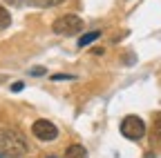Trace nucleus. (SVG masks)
I'll return each mask as SVG.
<instances>
[{"label": "nucleus", "mask_w": 161, "mask_h": 158, "mask_svg": "<svg viewBox=\"0 0 161 158\" xmlns=\"http://www.w3.org/2000/svg\"><path fill=\"white\" fill-rule=\"evenodd\" d=\"M0 149L11 158H18V156H25L29 151V145H27V138L20 129L5 127V129H0Z\"/></svg>", "instance_id": "1"}, {"label": "nucleus", "mask_w": 161, "mask_h": 158, "mask_svg": "<svg viewBox=\"0 0 161 158\" xmlns=\"http://www.w3.org/2000/svg\"><path fill=\"white\" fill-rule=\"evenodd\" d=\"M80 29H83V20H80L78 16H74V13H65V16L56 18L52 23V31L56 36H74Z\"/></svg>", "instance_id": "2"}, {"label": "nucleus", "mask_w": 161, "mask_h": 158, "mask_svg": "<svg viewBox=\"0 0 161 158\" xmlns=\"http://www.w3.org/2000/svg\"><path fill=\"white\" fill-rule=\"evenodd\" d=\"M121 134H123L128 140H141L146 136V123L141 120L139 116H125L121 120Z\"/></svg>", "instance_id": "3"}, {"label": "nucleus", "mask_w": 161, "mask_h": 158, "mask_svg": "<svg viewBox=\"0 0 161 158\" xmlns=\"http://www.w3.org/2000/svg\"><path fill=\"white\" fill-rule=\"evenodd\" d=\"M31 134L38 138V140H43V143H52V140H56L58 138V127L54 125V123H49V120H36L34 125H31Z\"/></svg>", "instance_id": "4"}, {"label": "nucleus", "mask_w": 161, "mask_h": 158, "mask_svg": "<svg viewBox=\"0 0 161 158\" xmlns=\"http://www.w3.org/2000/svg\"><path fill=\"white\" fill-rule=\"evenodd\" d=\"M150 147L161 149V111L152 118V129H150Z\"/></svg>", "instance_id": "5"}, {"label": "nucleus", "mask_w": 161, "mask_h": 158, "mask_svg": "<svg viewBox=\"0 0 161 158\" xmlns=\"http://www.w3.org/2000/svg\"><path fill=\"white\" fill-rule=\"evenodd\" d=\"M65 158H87V151L83 145H69L65 151Z\"/></svg>", "instance_id": "6"}, {"label": "nucleus", "mask_w": 161, "mask_h": 158, "mask_svg": "<svg viewBox=\"0 0 161 158\" xmlns=\"http://www.w3.org/2000/svg\"><path fill=\"white\" fill-rule=\"evenodd\" d=\"M9 25H11V13H9V9L0 5V29H7Z\"/></svg>", "instance_id": "7"}, {"label": "nucleus", "mask_w": 161, "mask_h": 158, "mask_svg": "<svg viewBox=\"0 0 161 158\" xmlns=\"http://www.w3.org/2000/svg\"><path fill=\"white\" fill-rule=\"evenodd\" d=\"M98 36H101V31H90V33H85V36H80V38H78V47H85V45L94 43Z\"/></svg>", "instance_id": "8"}, {"label": "nucleus", "mask_w": 161, "mask_h": 158, "mask_svg": "<svg viewBox=\"0 0 161 158\" xmlns=\"http://www.w3.org/2000/svg\"><path fill=\"white\" fill-rule=\"evenodd\" d=\"M76 76H72V74H54L52 76V80L54 83H60V80H74Z\"/></svg>", "instance_id": "9"}, {"label": "nucleus", "mask_w": 161, "mask_h": 158, "mask_svg": "<svg viewBox=\"0 0 161 158\" xmlns=\"http://www.w3.org/2000/svg\"><path fill=\"white\" fill-rule=\"evenodd\" d=\"M29 74H31V76H43V74H45V67H34Z\"/></svg>", "instance_id": "10"}, {"label": "nucleus", "mask_w": 161, "mask_h": 158, "mask_svg": "<svg viewBox=\"0 0 161 158\" xmlns=\"http://www.w3.org/2000/svg\"><path fill=\"white\" fill-rule=\"evenodd\" d=\"M105 54V47H94L92 49V56H103Z\"/></svg>", "instance_id": "11"}, {"label": "nucleus", "mask_w": 161, "mask_h": 158, "mask_svg": "<svg viewBox=\"0 0 161 158\" xmlns=\"http://www.w3.org/2000/svg\"><path fill=\"white\" fill-rule=\"evenodd\" d=\"M23 87H25L23 83H14L11 85V91H23Z\"/></svg>", "instance_id": "12"}, {"label": "nucleus", "mask_w": 161, "mask_h": 158, "mask_svg": "<svg viewBox=\"0 0 161 158\" xmlns=\"http://www.w3.org/2000/svg\"><path fill=\"white\" fill-rule=\"evenodd\" d=\"M5 3H9V5H14V7H18V5H23V0H5Z\"/></svg>", "instance_id": "13"}, {"label": "nucleus", "mask_w": 161, "mask_h": 158, "mask_svg": "<svg viewBox=\"0 0 161 158\" xmlns=\"http://www.w3.org/2000/svg\"><path fill=\"white\" fill-rule=\"evenodd\" d=\"M0 158H3V154H0Z\"/></svg>", "instance_id": "14"}, {"label": "nucleus", "mask_w": 161, "mask_h": 158, "mask_svg": "<svg viewBox=\"0 0 161 158\" xmlns=\"http://www.w3.org/2000/svg\"><path fill=\"white\" fill-rule=\"evenodd\" d=\"M49 158H54V156H49Z\"/></svg>", "instance_id": "15"}]
</instances>
